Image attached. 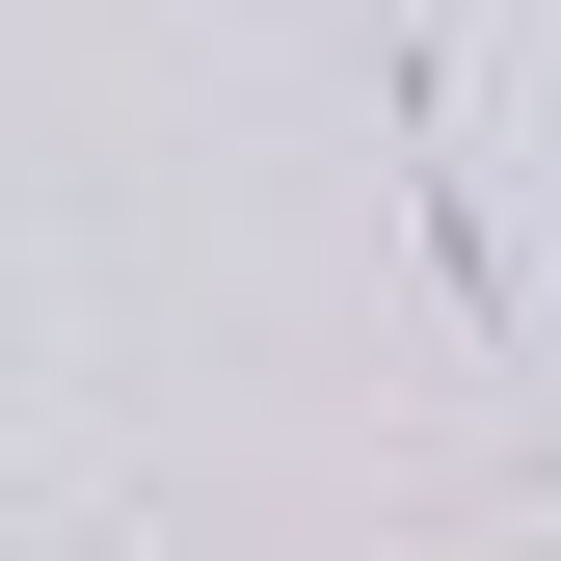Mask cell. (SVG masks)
I'll use <instances>...</instances> for the list:
<instances>
[{
  "label": "cell",
  "instance_id": "6da1fadb",
  "mask_svg": "<svg viewBox=\"0 0 561 561\" xmlns=\"http://www.w3.org/2000/svg\"><path fill=\"white\" fill-rule=\"evenodd\" d=\"M401 161H428V267H455V347H508V241H481V54H455V0H401Z\"/></svg>",
  "mask_w": 561,
  "mask_h": 561
}]
</instances>
